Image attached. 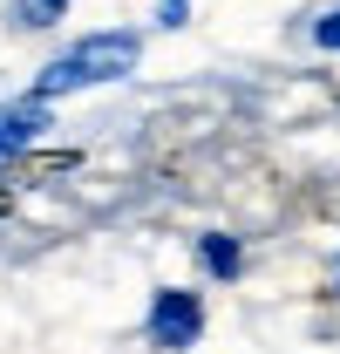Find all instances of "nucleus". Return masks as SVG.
<instances>
[{"label": "nucleus", "mask_w": 340, "mask_h": 354, "mask_svg": "<svg viewBox=\"0 0 340 354\" xmlns=\"http://www.w3.org/2000/svg\"><path fill=\"white\" fill-rule=\"evenodd\" d=\"M191 21H198V0H150V14H143L150 35H184Z\"/></svg>", "instance_id": "7"}, {"label": "nucleus", "mask_w": 340, "mask_h": 354, "mask_svg": "<svg viewBox=\"0 0 340 354\" xmlns=\"http://www.w3.org/2000/svg\"><path fill=\"white\" fill-rule=\"evenodd\" d=\"M327 300L340 307V252H334V266H327Z\"/></svg>", "instance_id": "8"}, {"label": "nucleus", "mask_w": 340, "mask_h": 354, "mask_svg": "<svg viewBox=\"0 0 340 354\" xmlns=\"http://www.w3.org/2000/svg\"><path fill=\"white\" fill-rule=\"evenodd\" d=\"M205 334H211V300H205V286H150V300H143V348L150 354H191L205 348Z\"/></svg>", "instance_id": "2"}, {"label": "nucleus", "mask_w": 340, "mask_h": 354, "mask_svg": "<svg viewBox=\"0 0 340 354\" xmlns=\"http://www.w3.org/2000/svg\"><path fill=\"white\" fill-rule=\"evenodd\" d=\"M143 48H150V28L143 21H102V28H82L68 41L35 62V75L21 88H35L41 102H75V95H102V88H123L136 82L143 68Z\"/></svg>", "instance_id": "1"}, {"label": "nucleus", "mask_w": 340, "mask_h": 354, "mask_svg": "<svg viewBox=\"0 0 340 354\" xmlns=\"http://www.w3.org/2000/svg\"><path fill=\"white\" fill-rule=\"evenodd\" d=\"M55 130H62V109H55V102H41L35 88L0 95V184L28 171V164L48 150V136H55Z\"/></svg>", "instance_id": "3"}, {"label": "nucleus", "mask_w": 340, "mask_h": 354, "mask_svg": "<svg viewBox=\"0 0 340 354\" xmlns=\"http://www.w3.org/2000/svg\"><path fill=\"white\" fill-rule=\"evenodd\" d=\"M75 14V0H0V28L7 35H62V21Z\"/></svg>", "instance_id": "5"}, {"label": "nucleus", "mask_w": 340, "mask_h": 354, "mask_svg": "<svg viewBox=\"0 0 340 354\" xmlns=\"http://www.w3.org/2000/svg\"><path fill=\"white\" fill-rule=\"evenodd\" d=\"M306 41H313V55L340 62V0H327L320 14H306Z\"/></svg>", "instance_id": "6"}, {"label": "nucleus", "mask_w": 340, "mask_h": 354, "mask_svg": "<svg viewBox=\"0 0 340 354\" xmlns=\"http://www.w3.org/2000/svg\"><path fill=\"white\" fill-rule=\"evenodd\" d=\"M191 266H198L205 286H238V279L252 272V245H245L232 225H205V232L191 239Z\"/></svg>", "instance_id": "4"}]
</instances>
